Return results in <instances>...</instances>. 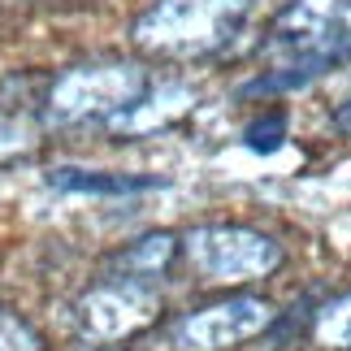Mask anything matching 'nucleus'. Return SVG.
<instances>
[{"instance_id": "obj_1", "label": "nucleus", "mask_w": 351, "mask_h": 351, "mask_svg": "<svg viewBox=\"0 0 351 351\" xmlns=\"http://www.w3.org/2000/svg\"><path fill=\"white\" fill-rule=\"evenodd\" d=\"M252 0H156L130 26V39L160 57H213L230 48Z\"/></svg>"}, {"instance_id": "obj_13", "label": "nucleus", "mask_w": 351, "mask_h": 351, "mask_svg": "<svg viewBox=\"0 0 351 351\" xmlns=\"http://www.w3.org/2000/svg\"><path fill=\"white\" fill-rule=\"evenodd\" d=\"M334 126H339L343 134H351V100H347L343 109H339V117H334Z\"/></svg>"}, {"instance_id": "obj_5", "label": "nucleus", "mask_w": 351, "mask_h": 351, "mask_svg": "<svg viewBox=\"0 0 351 351\" xmlns=\"http://www.w3.org/2000/svg\"><path fill=\"white\" fill-rule=\"evenodd\" d=\"M160 313V291L156 282L130 278V274H109L78 300V326L96 343H117L152 326Z\"/></svg>"}, {"instance_id": "obj_8", "label": "nucleus", "mask_w": 351, "mask_h": 351, "mask_svg": "<svg viewBox=\"0 0 351 351\" xmlns=\"http://www.w3.org/2000/svg\"><path fill=\"white\" fill-rule=\"evenodd\" d=\"M191 104H195V91L186 87V83H165V87L147 83L143 96L134 100L126 113H117L113 121H104V126L117 130V134L121 130H126V134H143V130H156V126H165V121L182 117Z\"/></svg>"}, {"instance_id": "obj_12", "label": "nucleus", "mask_w": 351, "mask_h": 351, "mask_svg": "<svg viewBox=\"0 0 351 351\" xmlns=\"http://www.w3.org/2000/svg\"><path fill=\"white\" fill-rule=\"evenodd\" d=\"M0 351H44V339L22 313L0 308Z\"/></svg>"}, {"instance_id": "obj_6", "label": "nucleus", "mask_w": 351, "mask_h": 351, "mask_svg": "<svg viewBox=\"0 0 351 351\" xmlns=\"http://www.w3.org/2000/svg\"><path fill=\"white\" fill-rule=\"evenodd\" d=\"M274 321V304L256 295H234V300L195 308L169 326V351H226L256 339Z\"/></svg>"}, {"instance_id": "obj_7", "label": "nucleus", "mask_w": 351, "mask_h": 351, "mask_svg": "<svg viewBox=\"0 0 351 351\" xmlns=\"http://www.w3.org/2000/svg\"><path fill=\"white\" fill-rule=\"evenodd\" d=\"M44 91L39 78L18 74L0 83V160H18L44 134Z\"/></svg>"}, {"instance_id": "obj_10", "label": "nucleus", "mask_w": 351, "mask_h": 351, "mask_svg": "<svg viewBox=\"0 0 351 351\" xmlns=\"http://www.w3.org/2000/svg\"><path fill=\"white\" fill-rule=\"evenodd\" d=\"M313 339L330 351H351V291L321 304L313 317Z\"/></svg>"}, {"instance_id": "obj_4", "label": "nucleus", "mask_w": 351, "mask_h": 351, "mask_svg": "<svg viewBox=\"0 0 351 351\" xmlns=\"http://www.w3.org/2000/svg\"><path fill=\"white\" fill-rule=\"evenodd\" d=\"M178 252L204 282H221V287L261 282L278 274L282 261H287L278 239L247 230V226H199L178 243Z\"/></svg>"}, {"instance_id": "obj_11", "label": "nucleus", "mask_w": 351, "mask_h": 351, "mask_svg": "<svg viewBox=\"0 0 351 351\" xmlns=\"http://www.w3.org/2000/svg\"><path fill=\"white\" fill-rule=\"evenodd\" d=\"M52 186H70V191H134V186H152V178H104V173H78V169H57Z\"/></svg>"}, {"instance_id": "obj_2", "label": "nucleus", "mask_w": 351, "mask_h": 351, "mask_svg": "<svg viewBox=\"0 0 351 351\" xmlns=\"http://www.w3.org/2000/svg\"><path fill=\"white\" fill-rule=\"evenodd\" d=\"M265 52L282 57L287 74L269 78L261 87L304 83L308 74L326 70L330 61H343L351 52V0H291L274 18Z\"/></svg>"}, {"instance_id": "obj_9", "label": "nucleus", "mask_w": 351, "mask_h": 351, "mask_svg": "<svg viewBox=\"0 0 351 351\" xmlns=\"http://www.w3.org/2000/svg\"><path fill=\"white\" fill-rule=\"evenodd\" d=\"M178 256V239L173 234H147L139 243H130L126 252L113 261V274H130V278H143L152 282L169 269V261Z\"/></svg>"}, {"instance_id": "obj_3", "label": "nucleus", "mask_w": 351, "mask_h": 351, "mask_svg": "<svg viewBox=\"0 0 351 351\" xmlns=\"http://www.w3.org/2000/svg\"><path fill=\"white\" fill-rule=\"evenodd\" d=\"M147 91V70L134 61L74 65L57 74L44 91V121L83 126V121H113Z\"/></svg>"}]
</instances>
